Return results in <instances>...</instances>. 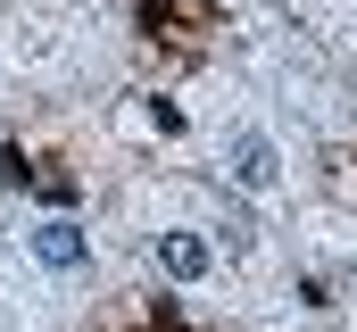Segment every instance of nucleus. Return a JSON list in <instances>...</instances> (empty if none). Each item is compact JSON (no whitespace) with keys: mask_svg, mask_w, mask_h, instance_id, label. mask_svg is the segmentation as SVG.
Listing matches in <instances>:
<instances>
[{"mask_svg":"<svg viewBox=\"0 0 357 332\" xmlns=\"http://www.w3.org/2000/svg\"><path fill=\"white\" fill-rule=\"evenodd\" d=\"M33 257H42V266H59V274H75V266L91 257V241H84V225H67V216H59V225H42V233H33Z\"/></svg>","mask_w":357,"mask_h":332,"instance_id":"obj_1","label":"nucleus"},{"mask_svg":"<svg viewBox=\"0 0 357 332\" xmlns=\"http://www.w3.org/2000/svg\"><path fill=\"white\" fill-rule=\"evenodd\" d=\"M208 257H216V249L199 241V233H158V266H167L175 282H199V274H208Z\"/></svg>","mask_w":357,"mask_h":332,"instance_id":"obj_2","label":"nucleus"},{"mask_svg":"<svg viewBox=\"0 0 357 332\" xmlns=\"http://www.w3.org/2000/svg\"><path fill=\"white\" fill-rule=\"evenodd\" d=\"M274 174H282V166H274V142L250 133V142L233 150V183H241V191H274Z\"/></svg>","mask_w":357,"mask_h":332,"instance_id":"obj_3","label":"nucleus"}]
</instances>
